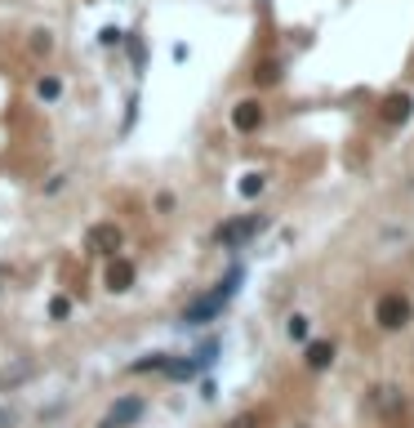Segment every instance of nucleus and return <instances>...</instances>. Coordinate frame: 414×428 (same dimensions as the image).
Instances as JSON below:
<instances>
[{"mask_svg": "<svg viewBox=\"0 0 414 428\" xmlns=\"http://www.w3.org/2000/svg\"><path fill=\"white\" fill-rule=\"evenodd\" d=\"M374 321L383 326V331H401V326L410 321V304H405V294H383V299L374 304Z\"/></svg>", "mask_w": 414, "mask_h": 428, "instance_id": "obj_1", "label": "nucleus"}, {"mask_svg": "<svg viewBox=\"0 0 414 428\" xmlns=\"http://www.w3.org/2000/svg\"><path fill=\"white\" fill-rule=\"evenodd\" d=\"M231 125H236L241 134L258 129V125H263V103H258V98H245V103H236V107H231Z\"/></svg>", "mask_w": 414, "mask_h": 428, "instance_id": "obj_2", "label": "nucleus"}, {"mask_svg": "<svg viewBox=\"0 0 414 428\" xmlns=\"http://www.w3.org/2000/svg\"><path fill=\"white\" fill-rule=\"evenodd\" d=\"M219 308H223V299H219V294H205V299H196V304H187V308H183V326L214 321V317H219Z\"/></svg>", "mask_w": 414, "mask_h": 428, "instance_id": "obj_3", "label": "nucleus"}, {"mask_svg": "<svg viewBox=\"0 0 414 428\" xmlns=\"http://www.w3.org/2000/svg\"><path fill=\"white\" fill-rule=\"evenodd\" d=\"M258 228H263V219H231V223L219 228V245H241L245 237H254Z\"/></svg>", "mask_w": 414, "mask_h": 428, "instance_id": "obj_4", "label": "nucleus"}, {"mask_svg": "<svg viewBox=\"0 0 414 428\" xmlns=\"http://www.w3.org/2000/svg\"><path fill=\"white\" fill-rule=\"evenodd\" d=\"M121 228H116V223H94L89 228V245H94V250H103V255H116V250H121Z\"/></svg>", "mask_w": 414, "mask_h": 428, "instance_id": "obj_5", "label": "nucleus"}, {"mask_svg": "<svg viewBox=\"0 0 414 428\" xmlns=\"http://www.w3.org/2000/svg\"><path fill=\"white\" fill-rule=\"evenodd\" d=\"M410 112H414V98H410V94H388V98H383V121H388V125H405Z\"/></svg>", "mask_w": 414, "mask_h": 428, "instance_id": "obj_6", "label": "nucleus"}, {"mask_svg": "<svg viewBox=\"0 0 414 428\" xmlns=\"http://www.w3.org/2000/svg\"><path fill=\"white\" fill-rule=\"evenodd\" d=\"M138 415H143V402H138V397H121V402L107 410V424H111V428H125V424H134Z\"/></svg>", "mask_w": 414, "mask_h": 428, "instance_id": "obj_7", "label": "nucleus"}, {"mask_svg": "<svg viewBox=\"0 0 414 428\" xmlns=\"http://www.w3.org/2000/svg\"><path fill=\"white\" fill-rule=\"evenodd\" d=\"M129 286H134V263H129V259H111V268H107V290L121 294V290H129Z\"/></svg>", "mask_w": 414, "mask_h": 428, "instance_id": "obj_8", "label": "nucleus"}, {"mask_svg": "<svg viewBox=\"0 0 414 428\" xmlns=\"http://www.w3.org/2000/svg\"><path fill=\"white\" fill-rule=\"evenodd\" d=\"M329 361H334V343H329V339L307 343V370H325Z\"/></svg>", "mask_w": 414, "mask_h": 428, "instance_id": "obj_9", "label": "nucleus"}, {"mask_svg": "<svg viewBox=\"0 0 414 428\" xmlns=\"http://www.w3.org/2000/svg\"><path fill=\"white\" fill-rule=\"evenodd\" d=\"M196 370H201L196 361H165V375H170V380H192Z\"/></svg>", "mask_w": 414, "mask_h": 428, "instance_id": "obj_10", "label": "nucleus"}, {"mask_svg": "<svg viewBox=\"0 0 414 428\" xmlns=\"http://www.w3.org/2000/svg\"><path fill=\"white\" fill-rule=\"evenodd\" d=\"M36 94H40V98H49V103H54V98L62 94V80H58V76H45L40 85H36Z\"/></svg>", "mask_w": 414, "mask_h": 428, "instance_id": "obj_11", "label": "nucleus"}, {"mask_svg": "<svg viewBox=\"0 0 414 428\" xmlns=\"http://www.w3.org/2000/svg\"><path fill=\"white\" fill-rule=\"evenodd\" d=\"M263 192V174H241V196H258Z\"/></svg>", "mask_w": 414, "mask_h": 428, "instance_id": "obj_12", "label": "nucleus"}, {"mask_svg": "<svg viewBox=\"0 0 414 428\" xmlns=\"http://www.w3.org/2000/svg\"><path fill=\"white\" fill-rule=\"evenodd\" d=\"M165 361H170L165 353H152L147 361H134V370H138V375H143V370H165Z\"/></svg>", "mask_w": 414, "mask_h": 428, "instance_id": "obj_13", "label": "nucleus"}, {"mask_svg": "<svg viewBox=\"0 0 414 428\" xmlns=\"http://www.w3.org/2000/svg\"><path fill=\"white\" fill-rule=\"evenodd\" d=\"M214 353H219V343H201V348H196V366H209V361H214Z\"/></svg>", "mask_w": 414, "mask_h": 428, "instance_id": "obj_14", "label": "nucleus"}, {"mask_svg": "<svg viewBox=\"0 0 414 428\" xmlns=\"http://www.w3.org/2000/svg\"><path fill=\"white\" fill-rule=\"evenodd\" d=\"M285 331H290V339H307V317H290Z\"/></svg>", "mask_w": 414, "mask_h": 428, "instance_id": "obj_15", "label": "nucleus"}, {"mask_svg": "<svg viewBox=\"0 0 414 428\" xmlns=\"http://www.w3.org/2000/svg\"><path fill=\"white\" fill-rule=\"evenodd\" d=\"M276 76H280V68H276V63H268V68H263V72H254V80H258V85H272Z\"/></svg>", "mask_w": 414, "mask_h": 428, "instance_id": "obj_16", "label": "nucleus"}, {"mask_svg": "<svg viewBox=\"0 0 414 428\" xmlns=\"http://www.w3.org/2000/svg\"><path fill=\"white\" fill-rule=\"evenodd\" d=\"M98 41H103V45H121V27H103V31H98Z\"/></svg>", "mask_w": 414, "mask_h": 428, "instance_id": "obj_17", "label": "nucleus"}, {"mask_svg": "<svg viewBox=\"0 0 414 428\" xmlns=\"http://www.w3.org/2000/svg\"><path fill=\"white\" fill-rule=\"evenodd\" d=\"M49 312H54V317L62 321V317H67V312H72V304H67V299H54V304H49Z\"/></svg>", "mask_w": 414, "mask_h": 428, "instance_id": "obj_18", "label": "nucleus"}, {"mask_svg": "<svg viewBox=\"0 0 414 428\" xmlns=\"http://www.w3.org/2000/svg\"><path fill=\"white\" fill-rule=\"evenodd\" d=\"M258 424V415H236V419H231L227 428H254Z\"/></svg>", "mask_w": 414, "mask_h": 428, "instance_id": "obj_19", "label": "nucleus"}, {"mask_svg": "<svg viewBox=\"0 0 414 428\" xmlns=\"http://www.w3.org/2000/svg\"><path fill=\"white\" fill-rule=\"evenodd\" d=\"M299 428H307V424H299Z\"/></svg>", "mask_w": 414, "mask_h": 428, "instance_id": "obj_20", "label": "nucleus"}]
</instances>
